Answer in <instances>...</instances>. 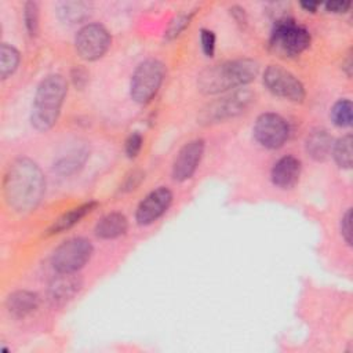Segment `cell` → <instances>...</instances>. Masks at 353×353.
I'll return each instance as SVG.
<instances>
[{"mask_svg":"<svg viewBox=\"0 0 353 353\" xmlns=\"http://www.w3.org/2000/svg\"><path fill=\"white\" fill-rule=\"evenodd\" d=\"M46 190V179L40 167L28 157L14 160L3 181L4 199L10 208L17 212H29L34 210Z\"/></svg>","mask_w":353,"mask_h":353,"instance_id":"cell-1","label":"cell"},{"mask_svg":"<svg viewBox=\"0 0 353 353\" xmlns=\"http://www.w3.org/2000/svg\"><path fill=\"white\" fill-rule=\"evenodd\" d=\"M259 73V63L254 59L241 58L226 61L205 68L197 79L199 90L205 95L226 92L243 87L255 80Z\"/></svg>","mask_w":353,"mask_h":353,"instance_id":"cell-2","label":"cell"},{"mask_svg":"<svg viewBox=\"0 0 353 353\" xmlns=\"http://www.w3.org/2000/svg\"><path fill=\"white\" fill-rule=\"evenodd\" d=\"M68 92V83L61 74L44 77L34 92L30 121L37 131H47L55 125Z\"/></svg>","mask_w":353,"mask_h":353,"instance_id":"cell-3","label":"cell"},{"mask_svg":"<svg viewBox=\"0 0 353 353\" xmlns=\"http://www.w3.org/2000/svg\"><path fill=\"white\" fill-rule=\"evenodd\" d=\"M269 46L277 54L295 57L310 46V33L292 18L281 17L273 25Z\"/></svg>","mask_w":353,"mask_h":353,"instance_id":"cell-4","label":"cell"},{"mask_svg":"<svg viewBox=\"0 0 353 353\" xmlns=\"http://www.w3.org/2000/svg\"><path fill=\"white\" fill-rule=\"evenodd\" d=\"M164 79V65L154 58L142 61L131 76L130 94L139 105L149 103L159 92Z\"/></svg>","mask_w":353,"mask_h":353,"instance_id":"cell-5","label":"cell"},{"mask_svg":"<svg viewBox=\"0 0 353 353\" xmlns=\"http://www.w3.org/2000/svg\"><path fill=\"white\" fill-rule=\"evenodd\" d=\"M255 94L247 88H237L233 92H229L211 103H208L199 116L201 124H214L233 119L252 103Z\"/></svg>","mask_w":353,"mask_h":353,"instance_id":"cell-6","label":"cell"},{"mask_svg":"<svg viewBox=\"0 0 353 353\" xmlns=\"http://www.w3.org/2000/svg\"><path fill=\"white\" fill-rule=\"evenodd\" d=\"M92 244L85 237H72L61 243L52 252L51 263L58 273H76L91 259Z\"/></svg>","mask_w":353,"mask_h":353,"instance_id":"cell-7","label":"cell"},{"mask_svg":"<svg viewBox=\"0 0 353 353\" xmlns=\"http://www.w3.org/2000/svg\"><path fill=\"white\" fill-rule=\"evenodd\" d=\"M263 84L273 95L291 102H303L306 97L302 81L290 70L279 65H269L265 69Z\"/></svg>","mask_w":353,"mask_h":353,"instance_id":"cell-8","label":"cell"},{"mask_svg":"<svg viewBox=\"0 0 353 353\" xmlns=\"http://www.w3.org/2000/svg\"><path fill=\"white\" fill-rule=\"evenodd\" d=\"M112 37L108 29L101 23H87L81 26L74 37V47L80 58L97 61L109 50Z\"/></svg>","mask_w":353,"mask_h":353,"instance_id":"cell-9","label":"cell"},{"mask_svg":"<svg viewBox=\"0 0 353 353\" xmlns=\"http://www.w3.org/2000/svg\"><path fill=\"white\" fill-rule=\"evenodd\" d=\"M254 137L256 142L266 149L281 148L290 135L288 123L277 113H262L254 124Z\"/></svg>","mask_w":353,"mask_h":353,"instance_id":"cell-10","label":"cell"},{"mask_svg":"<svg viewBox=\"0 0 353 353\" xmlns=\"http://www.w3.org/2000/svg\"><path fill=\"white\" fill-rule=\"evenodd\" d=\"M172 203V192L160 186L145 196V199L138 204L135 211V221L141 226H148L157 221Z\"/></svg>","mask_w":353,"mask_h":353,"instance_id":"cell-11","label":"cell"},{"mask_svg":"<svg viewBox=\"0 0 353 353\" xmlns=\"http://www.w3.org/2000/svg\"><path fill=\"white\" fill-rule=\"evenodd\" d=\"M204 153V141L203 139H192L186 142L179 152L176 153L172 163V179L176 182H183L196 172L201 157Z\"/></svg>","mask_w":353,"mask_h":353,"instance_id":"cell-12","label":"cell"},{"mask_svg":"<svg viewBox=\"0 0 353 353\" xmlns=\"http://www.w3.org/2000/svg\"><path fill=\"white\" fill-rule=\"evenodd\" d=\"M83 280L76 273H59L51 280L47 291L48 301L52 306H63L72 301L81 290Z\"/></svg>","mask_w":353,"mask_h":353,"instance_id":"cell-13","label":"cell"},{"mask_svg":"<svg viewBox=\"0 0 353 353\" xmlns=\"http://www.w3.org/2000/svg\"><path fill=\"white\" fill-rule=\"evenodd\" d=\"M299 175H301V160L292 154H287L279 159L273 164L270 171V179L273 185L283 190L292 189L298 183Z\"/></svg>","mask_w":353,"mask_h":353,"instance_id":"cell-14","label":"cell"},{"mask_svg":"<svg viewBox=\"0 0 353 353\" xmlns=\"http://www.w3.org/2000/svg\"><path fill=\"white\" fill-rule=\"evenodd\" d=\"M39 303H40V298L36 292L19 290V291L11 292L7 296L6 309L11 316L21 319L34 312L39 307Z\"/></svg>","mask_w":353,"mask_h":353,"instance_id":"cell-15","label":"cell"},{"mask_svg":"<svg viewBox=\"0 0 353 353\" xmlns=\"http://www.w3.org/2000/svg\"><path fill=\"white\" fill-rule=\"evenodd\" d=\"M99 204L95 200H90L87 203H83L69 211H66L65 214H62L58 219H55L52 222V225L47 229V234H58L62 233L70 228H73L74 225H77L84 216H87L88 214H91Z\"/></svg>","mask_w":353,"mask_h":353,"instance_id":"cell-16","label":"cell"},{"mask_svg":"<svg viewBox=\"0 0 353 353\" xmlns=\"http://www.w3.org/2000/svg\"><path fill=\"white\" fill-rule=\"evenodd\" d=\"M332 137L324 128H314L309 132L305 141L306 153L316 161H324L328 159L332 150Z\"/></svg>","mask_w":353,"mask_h":353,"instance_id":"cell-17","label":"cell"},{"mask_svg":"<svg viewBox=\"0 0 353 353\" xmlns=\"http://www.w3.org/2000/svg\"><path fill=\"white\" fill-rule=\"evenodd\" d=\"M127 229H128V221L125 215L114 211L103 215L95 225L94 232H95V236L99 239L112 240L125 234Z\"/></svg>","mask_w":353,"mask_h":353,"instance_id":"cell-18","label":"cell"},{"mask_svg":"<svg viewBox=\"0 0 353 353\" xmlns=\"http://www.w3.org/2000/svg\"><path fill=\"white\" fill-rule=\"evenodd\" d=\"M58 18L68 25L84 22L91 14V6L85 1H62L57 8Z\"/></svg>","mask_w":353,"mask_h":353,"instance_id":"cell-19","label":"cell"},{"mask_svg":"<svg viewBox=\"0 0 353 353\" xmlns=\"http://www.w3.org/2000/svg\"><path fill=\"white\" fill-rule=\"evenodd\" d=\"M87 157H88V152L87 150H84V149L73 150L69 154L59 157L54 163V171H57L61 175L74 174L76 171H79L80 167H83V164L85 163Z\"/></svg>","mask_w":353,"mask_h":353,"instance_id":"cell-20","label":"cell"},{"mask_svg":"<svg viewBox=\"0 0 353 353\" xmlns=\"http://www.w3.org/2000/svg\"><path fill=\"white\" fill-rule=\"evenodd\" d=\"M19 61V51L14 46L3 43L0 47V77L6 80L8 76H11L17 70Z\"/></svg>","mask_w":353,"mask_h":353,"instance_id":"cell-21","label":"cell"},{"mask_svg":"<svg viewBox=\"0 0 353 353\" xmlns=\"http://www.w3.org/2000/svg\"><path fill=\"white\" fill-rule=\"evenodd\" d=\"M352 135L346 134L338 138L332 145L331 154L341 168L347 170L352 167Z\"/></svg>","mask_w":353,"mask_h":353,"instance_id":"cell-22","label":"cell"},{"mask_svg":"<svg viewBox=\"0 0 353 353\" xmlns=\"http://www.w3.org/2000/svg\"><path fill=\"white\" fill-rule=\"evenodd\" d=\"M330 117L332 120V123L336 127L341 128H346L352 125L353 121V106L352 102L349 99H339L334 103V106L331 108V113Z\"/></svg>","mask_w":353,"mask_h":353,"instance_id":"cell-23","label":"cell"},{"mask_svg":"<svg viewBox=\"0 0 353 353\" xmlns=\"http://www.w3.org/2000/svg\"><path fill=\"white\" fill-rule=\"evenodd\" d=\"M23 21L29 36L34 37L39 30V6L34 1H28L23 6Z\"/></svg>","mask_w":353,"mask_h":353,"instance_id":"cell-24","label":"cell"},{"mask_svg":"<svg viewBox=\"0 0 353 353\" xmlns=\"http://www.w3.org/2000/svg\"><path fill=\"white\" fill-rule=\"evenodd\" d=\"M192 17H193V12L181 14V15L175 17V18L170 22V25H168V28H167V30H165V39H167V40H174V39H176V37L189 26Z\"/></svg>","mask_w":353,"mask_h":353,"instance_id":"cell-25","label":"cell"},{"mask_svg":"<svg viewBox=\"0 0 353 353\" xmlns=\"http://www.w3.org/2000/svg\"><path fill=\"white\" fill-rule=\"evenodd\" d=\"M143 179H145V172H143L142 170H138V168L131 170V171L125 175L124 181L121 182L120 190L124 192V193L132 192V190H135V189L142 183Z\"/></svg>","mask_w":353,"mask_h":353,"instance_id":"cell-26","label":"cell"},{"mask_svg":"<svg viewBox=\"0 0 353 353\" xmlns=\"http://www.w3.org/2000/svg\"><path fill=\"white\" fill-rule=\"evenodd\" d=\"M200 43H201V50H203V54L208 58L214 57V52H215V43H216V39H215V33L210 29H205L203 28L200 30Z\"/></svg>","mask_w":353,"mask_h":353,"instance_id":"cell-27","label":"cell"},{"mask_svg":"<svg viewBox=\"0 0 353 353\" xmlns=\"http://www.w3.org/2000/svg\"><path fill=\"white\" fill-rule=\"evenodd\" d=\"M142 143H143V138L138 131H134L130 134V137L125 141V154L128 159H135L141 149H142Z\"/></svg>","mask_w":353,"mask_h":353,"instance_id":"cell-28","label":"cell"},{"mask_svg":"<svg viewBox=\"0 0 353 353\" xmlns=\"http://www.w3.org/2000/svg\"><path fill=\"white\" fill-rule=\"evenodd\" d=\"M70 79H72V83L76 88L79 90H83L88 80H90V73L83 66H74L72 70H70Z\"/></svg>","mask_w":353,"mask_h":353,"instance_id":"cell-29","label":"cell"},{"mask_svg":"<svg viewBox=\"0 0 353 353\" xmlns=\"http://www.w3.org/2000/svg\"><path fill=\"white\" fill-rule=\"evenodd\" d=\"M341 233L347 245H352V208H347L341 219Z\"/></svg>","mask_w":353,"mask_h":353,"instance_id":"cell-30","label":"cell"},{"mask_svg":"<svg viewBox=\"0 0 353 353\" xmlns=\"http://www.w3.org/2000/svg\"><path fill=\"white\" fill-rule=\"evenodd\" d=\"M350 3L349 1H331L325 4V10L328 12H335V14H343L346 11H349L350 8Z\"/></svg>","mask_w":353,"mask_h":353,"instance_id":"cell-31","label":"cell"},{"mask_svg":"<svg viewBox=\"0 0 353 353\" xmlns=\"http://www.w3.org/2000/svg\"><path fill=\"white\" fill-rule=\"evenodd\" d=\"M230 15L234 18V21L240 25H245L247 23V17H245V12H244V8L239 7V6H233L230 8Z\"/></svg>","mask_w":353,"mask_h":353,"instance_id":"cell-32","label":"cell"},{"mask_svg":"<svg viewBox=\"0 0 353 353\" xmlns=\"http://www.w3.org/2000/svg\"><path fill=\"white\" fill-rule=\"evenodd\" d=\"M319 6H320V4H319V3H314V1H302V3H301V7H302L305 11H307V12H316V10H317Z\"/></svg>","mask_w":353,"mask_h":353,"instance_id":"cell-33","label":"cell"},{"mask_svg":"<svg viewBox=\"0 0 353 353\" xmlns=\"http://www.w3.org/2000/svg\"><path fill=\"white\" fill-rule=\"evenodd\" d=\"M343 69H346V74L350 76L352 74V57L349 54V57L346 58V66H343Z\"/></svg>","mask_w":353,"mask_h":353,"instance_id":"cell-34","label":"cell"}]
</instances>
